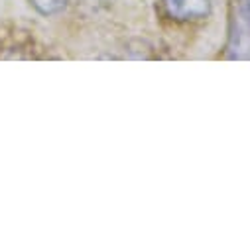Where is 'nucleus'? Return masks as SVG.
Instances as JSON below:
<instances>
[{
    "label": "nucleus",
    "instance_id": "f257e3e1",
    "mask_svg": "<svg viewBox=\"0 0 250 250\" xmlns=\"http://www.w3.org/2000/svg\"><path fill=\"white\" fill-rule=\"evenodd\" d=\"M164 6L177 22H197L211 14V0H164Z\"/></svg>",
    "mask_w": 250,
    "mask_h": 250
},
{
    "label": "nucleus",
    "instance_id": "f03ea898",
    "mask_svg": "<svg viewBox=\"0 0 250 250\" xmlns=\"http://www.w3.org/2000/svg\"><path fill=\"white\" fill-rule=\"evenodd\" d=\"M30 4L43 16H53L59 14L67 6V0H30Z\"/></svg>",
    "mask_w": 250,
    "mask_h": 250
},
{
    "label": "nucleus",
    "instance_id": "7ed1b4c3",
    "mask_svg": "<svg viewBox=\"0 0 250 250\" xmlns=\"http://www.w3.org/2000/svg\"><path fill=\"white\" fill-rule=\"evenodd\" d=\"M238 10L244 12L250 18V0H240V2H238Z\"/></svg>",
    "mask_w": 250,
    "mask_h": 250
}]
</instances>
